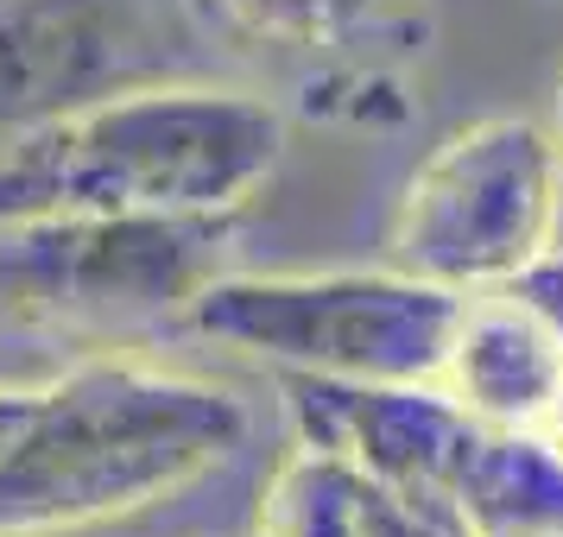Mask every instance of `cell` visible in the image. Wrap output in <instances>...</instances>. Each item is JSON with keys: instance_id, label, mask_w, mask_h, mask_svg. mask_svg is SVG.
<instances>
[{"instance_id": "1", "label": "cell", "mask_w": 563, "mask_h": 537, "mask_svg": "<svg viewBox=\"0 0 563 537\" xmlns=\"http://www.w3.org/2000/svg\"><path fill=\"white\" fill-rule=\"evenodd\" d=\"M254 417L229 385L146 360H82L38 380L0 449V537L128 518L216 474Z\"/></svg>"}, {"instance_id": "2", "label": "cell", "mask_w": 563, "mask_h": 537, "mask_svg": "<svg viewBox=\"0 0 563 537\" xmlns=\"http://www.w3.org/2000/svg\"><path fill=\"white\" fill-rule=\"evenodd\" d=\"M285 121L222 82H146L0 146V215L32 209H165L234 215L273 178Z\"/></svg>"}, {"instance_id": "3", "label": "cell", "mask_w": 563, "mask_h": 537, "mask_svg": "<svg viewBox=\"0 0 563 537\" xmlns=\"http://www.w3.org/2000/svg\"><path fill=\"white\" fill-rule=\"evenodd\" d=\"M234 215L32 209L0 215V323L52 335H133L184 323L222 272Z\"/></svg>"}, {"instance_id": "4", "label": "cell", "mask_w": 563, "mask_h": 537, "mask_svg": "<svg viewBox=\"0 0 563 537\" xmlns=\"http://www.w3.org/2000/svg\"><path fill=\"white\" fill-rule=\"evenodd\" d=\"M468 291L411 272H216L184 329L310 380H437Z\"/></svg>"}, {"instance_id": "5", "label": "cell", "mask_w": 563, "mask_h": 537, "mask_svg": "<svg viewBox=\"0 0 563 537\" xmlns=\"http://www.w3.org/2000/svg\"><path fill=\"white\" fill-rule=\"evenodd\" d=\"M563 209V146L526 114L456 127L393 215V266L450 291H500L551 254Z\"/></svg>"}, {"instance_id": "6", "label": "cell", "mask_w": 563, "mask_h": 537, "mask_svg": "<svg viewBox=\"0 0 563 537\" xmlns=\"http://www.w3.org/2000/svg\"><path fill=\"white\" fill-rule=\"evenodd\" d=\"M197 0H0V146L77 108L197 77Z\"/></svg>"}, {"instance_id": "7", "label": "cell", "mask_w": 563, "mask_h": 537, "mask_svg": "<svg viewBox=\"0 0 563 537\" xmlns=\"http://www.w3.org/2000/svg\"><path fill=\"white\" fill-rule=\"evenodd\" d=\"M558 373H563V335L500 284L487 298L468 291L437 385H450L487 424H538L551 392H558Z\"/></svg>"}, {"instance_id": "8", "label": "cell", "mask_w": 563, "mask_h": 537, "mask_svg": "<svg viewBox=\"0 0 563 537\" xmlns=\"http://www.w3.org/2000/svg\"><path fill=\"white\" fill-rule=\"evenodd\" d=\"M456 537L563 532V449L538 424H487L462 456L450 493Z\"/></svg>"}, {"instance_id": "9", "label": "cell", "mask_w": 563, "mask_h": 537, "mask_svg": "<svg viewBox=\"0 0 563 537\" xmlns=\"http://www.w3.org/2000/svg\"><path fill=\"white\" fill-rule=\"evenodd\" d=\"M418 512L361 461L323 443H298L260 493L254 537H406Z\"/></svg>"}, {"instance_id": "10", "label": "cell", "mask_w": 563, "mask_h": 537, "mask_svg": "<svg viewBox=\"0 0 563 537\" xmlns=\"http://www.w3.org/2000/svg\"><path fill=\"white\" fill-rule=\"evenodd\" d=\"M399 0H197L209 32L266 38V45H330L386 20Z\"/></svg>"}, {"instance_id": "11", "label": "cell", "mask_w": 563, "mask_h": 537, "mask_svg": "<svg viewBox=\"0 0 563 537\" xmlns=\"http://www.w3.org/2000/svg\"><path fill=\"white\" fill-rule=\"evenodd\" d=\"M507 291L519 298V304H532L538 316H544V323L563 335V254H538L532 266H526V272L507 284Z\"/></svg>"}, {"instance_id": "12", "label": "cell", "mask_w": 563, "mask_h": 537, "mask_svg": "<svg viewBox=\"0 0 563 537\" xmlns=\"http://www.w3.org/2000/svg\"><path fill=\"white\" fill-rule=\"evenodd\" d=\"M32 392H38V385H26V380H7V373H0V449H7V436H13L20 424H26Z\"/></svg>"}, {"instance_id": "13", "label": "cell", "mask_w": 563, "mask_h": 537, "mask_svg": "<svg viewBox=\"0 0 563 537\" xmlns=\"http://www.w3.org/2000/svg\"><path fill=\"white\" fill-rule=\"evenodd\" d=\"M538 430H544V436H551V443L563 449V373H558V392H551V405H544V417H538Z\"/></svg>"}, {"instance_id": "14", "label": "cell", "mask_w": 563, "mask_h": 537, "mask_svg": "<svg viewBox=\"0 0 563 537\" xmlns=\"http://www.w3.org/2000/svg\"><path fill=\"white\" fill-rule=\"evenodd\" d=\"M406 537H450V532H443V525H431V518H411Z\"/></svg>"}, {"instance_id": "15", "label": "cell", "mask_w": 563, "mask_h": 537, "mask_svg": "<svg viewBox=\"0 0 563 537\" xmlns=\"http://www.w3.org/2000/svg\"><path fill=\"white\" fill-rule=\"evenodd\" d=\"M487 537H563V532H487Z\"/></svg>"}, {"instance_id": "16", "label": "cell", "mask_w": 563, "mask_h": 537, "mask_svg": "<svg viewBox=\"0 0 563 537\" xmlns=\"http://www.w3.org/2000/svg\"><path fill=\"white\" fill-rule=\"evenodd\" d=\"M0 373H7V367H0Z\"/></svg>"}]
</instances>
